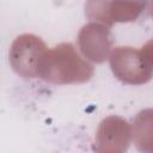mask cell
I'll list each match as a JSON object with an SVG mask.
<instances>
[{
  "label": "cell",
  "mask_w": 153,
  "mask_h": 153,
  "mask_svg": "<svg viewBox=\"0 0 153 153\" xmlns=\"http://www.w3.org/2000/svg\"><path fill=\"white\" fill-rule=\"evenodd\" d=\"M92 74L93 67L78 55L71 43L44 50L37 66V76L57 84L84 82Z\"/></svg>",
  "instance_id": "cell-1"
},
{
  "label": "cell",
  "mask_w": 153,
  "mask_h": 153,
  "mask_svg": "<svg viewBox=\"0 0 153 153\" xmlns=\"http://www.w3.org/2000/svg\"><path fill=\"white\" fill-rule=\"evenodd\" d=\"M149 62V57H143V50L137 51L130 47L117 48L114 50L110 63L114 74L122 81L130 84H140L149 80L151 69L143 66Z\"/></svg>",
  "instance_id": "cell-2"
},
{
  "label": "cell",
  "mask_w": 153,
  "mask_h": 153,
  "mask_svg": "<svg viewBox=\"0 0 153 153\" xmlns=\"http://www.w3.org/2000/svg\"><path fill=\"white\" fill-rule=\"evenodd\" d=\"M44 50V43L33 35L17 37L10 53L13 69L26 78L37 76V66Z\"/></svg>",
  "instance_id": "cell-3"
}]
</instances>
